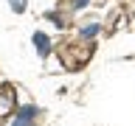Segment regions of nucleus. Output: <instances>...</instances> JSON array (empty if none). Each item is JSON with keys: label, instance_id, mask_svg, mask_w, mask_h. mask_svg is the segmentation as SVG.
Returning <instances> with one entry per match:
<instances>
[{"label": "nucleus", "instance_id": "1", "mask_svg": "<svg viewBox=\"0 0 135 126\" xmlns=\"http://www.w3.org/2000/svg\"><path fill=\"white\" fill-rule=\"evenodd\" d=\"M31 118H34V115H28V118H25V120H23V115H20V120H17L14 126H31Z\"/></svg>", "mask_w": 135, "mask_h": 126}]
</instances>
